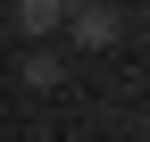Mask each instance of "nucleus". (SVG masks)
Listing matches in <instances>:
<instances>
[{
    "label": "nucleus",
    "mask_w": 150,
    "mask_h": 142,
    "mask_svg": "<svg viewBox=\"0 0 150 142\" xmlns=\"http://www.w3.org/2000/svg\"><path fill=\"white\" fill-rule=\"evenodd\" d=\"M125 33V9L117 0H67V42L75 50H108Z\"/></svg>",
    "instance_id": "f257e3e1"
},
{
    "label": "nucleus",
    "mask_w": 150,
    "mask_h": 142,
    "mask_svg": "<svg viewBox=\"0 0 150 142\" xmlns=\"http://www.w3.org/2000/svg\"><path fill=\"white\" fill-rule=\"evenodd\" d=\"M8 25H17V42L50 50V33H67V0H17V9H8Z\"/></svg>",
    "instance_id": "f03ea898"
},
{
    "label": "nucleus",
    "mask_w": 150,
    "mask_h": 142,
    "mask_svg": "<svg viewBox=\"0 0 150 142\" xmlns=\"http://www.w3.org/2000/svg\"><path fill=\"white\" fill-rule=\"evenodd\" d=\"M17 75H25V92H59V84H67V59H59V50H25Z\"/></svg>",
    "instance_id": "7ed1b4c3"
}]
</instances>
